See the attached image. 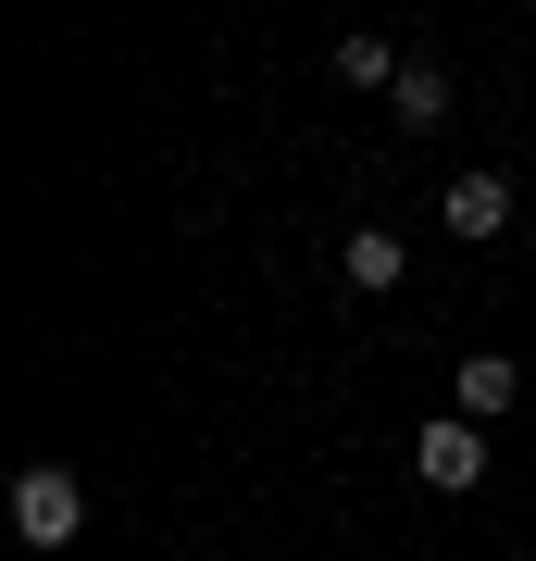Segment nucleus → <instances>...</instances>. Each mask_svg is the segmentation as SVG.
Wrapping results in <instances>:
<instances>
[{
	"instance_id": "nucleus-3",
	"label": "nucleus",
	"mask_w": 536,
	"mask_h": 561,
	"mask_svg": "<svg viewBox=\"0 0 536 561\" xmlns=\"http://www.w3.org/2000/svg\"><path fill=\"white\" fill-rule=\"evenodd\" d=\"M437 225H449V238H499V225H512V175H449L437 187Z\"/></svg>"
},
{
	"instance_id": "nucleus-2",
	"label": "nucleus",
	"mask_w": 536,
	"mask_h": 561,
	"mask_svg": "<svg viewBox=\"0 0 536 561\" xmlns=\"http://www.w3.org/2000/svg\"><path fill=\"white\" fill-rule=\"evenodd\" d=\"M412 474L424 486H449V500H461V486H487V424H424V437H412Z\"/></svg>"
},
{
	"instance_id": "nucleus-7",
	"label": "nucleus",
	"mask_w": 536,
	"mask_h": 561,
	"mask_svg": "<svg viewBox=\"0 0 536 561\" xmlns=\"http://www.w3.org/2000/svg\"><path fill=\"white\" fill-rule=\"evenodd\" d=\"M338 76H350V88H399V50H387V38H338Z\"/></svg>"
},
{
	"instance_id": "nucleus-1",
	"label": "nucleus",
	"mask_w": 536,
	"mask_h": 561,
	"mask_svg": "<svg viewBox=\"0 0 536 561\" xmlns=\"http://www.w3.org/2000/svg\"><path fill=\"white\" fill-rule=\"evenodd\" d=\"M76 524H88L76 474H62V461H25V474H13V537L25 549H76Z\"/></svg>"
},
{
	"instance_id": "nucleus-4",
	"label": "nucleus",
	"mask_w": 536,
	"mask_h": 561,
	"mask_svg": "<svg viewBox=\"0 0 536 561\" xmlns=\"http://www.w3.org/2000/svg\"><path fill=\"white\" fill-rule=\"evenodd\" d=\"M449 400H461V424H499V412L524 400V375H512V350H475V362H461V387H449Z\"/></svg>"
},
{
	"instance_id": "nucleus-6",
	"label": "nucleus",
	"mask_w": 536,
	"mask_h": 561,
	"mask_svg": "<svg viewBox=\"0 0 536 561\" xmlns=\"http://www.w3.org/2000/svg\"><path fill=\"white\" fill-rule=\"evenodd\" d=\"M387 113H399V125H449V76H437V62H399Z\"/></svg>"
},
{
	"instance_id": "nucleus-5",
	"label": "nucleus",
	"mask_w": 536,
	"mask_h": 561,
	"mask_svg": "<svg viewBox=\"0 0 536 561\" xmlns=\"http://www.w3.org/2000/svg\"><path fill=\"white\" fill-rule=\"evenodd\" d=\"M338 262H350V287H375V300H387V287L412 275V238H399V225H362V238H350Z\"/></svg>"
}]
</instances>
